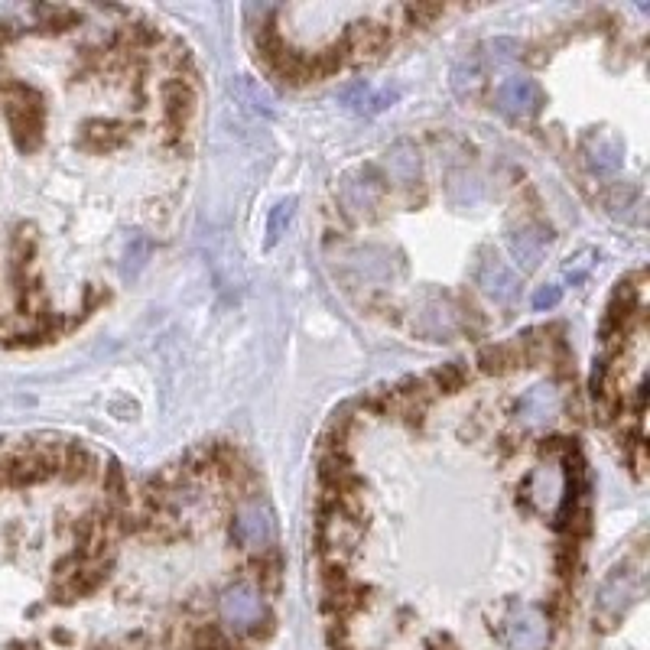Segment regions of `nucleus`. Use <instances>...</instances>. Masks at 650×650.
<instances>
[{
    "mask_svg": "<svg viewBox=\"0 0 650 650\" xmlns=\"http://www.w3.org/2000/svg\"><path fill=\"white\" fill-rule=\"evenodd\" d=\"M459 332H468V316L462 306H455L449 296L426 293L413 309V335L426 342H449Z\"/></svg>",
    "mask_w": 650,
    "mask_h": 650,
    "instance_id": "1",
    "label": "nucleus"
},
{
    "mask_svg": "<svg viewBox=\"0 0 650 650\" xmlns=\"http://www.w3.org/2000/svg\"><path fill=\"white\" fill-rule=\"evenodd\" d=\"M501 637L511 650L550 647V618L537 605H511L501 621Z\"/></svg>",
    "mask_w": 650,
    "mask_h": 650,
    "instance_id": "2",
    "label": "nucleus"
},
{
    "mask_svg": "<svg viewBox=\"0 0 650 650\" xmlns=\"http://www.w3.org/2000/svg\"><path fill=\"white\" fill-rule=\"evenodd\" d=\"M218 615L234 631H254L264 621V598L251 582H234L218 595Z\"/></svg>",
    "mask_w": 650,
    "mask_h": 650,
    "instance_id": "3",
    "label": "nucleus"
},
{
    "mask_svg": "<svg viewBox=\"0 0 650 650\" xmlns=\"http://www.w3.org/2000/svg\"><path fill=\"white\" fill-rule=\"evenodd\" d=\"M231 540L247 550H267L273 543V514L264 498H247L234 511Z\"/></svg>",
    "mask_w": 650,
    "mask_h": 650,
    "instance_id": "4",
    "label": "nucleus"
},
{
    "mask_svg": "<svg viewBox=\"0 0 650 650\" xmlns=\"http://www.w3.org/2000/svg\"><path fill=\"white\" fill-rule=\"evenodd\" d=\"M641 579H644L641 566L637 569L621 566V569L611 572V576L602 582V589H598V602H595V611L602 615V621L611 624V621L621 618V611L631 602V595L641 592Z\"/></svg>",
    "mask_w": 650,
    "mask_h": 650,
    "instance_id": "5",
    "label": "nucleus"
},
{
    "mask_svg": "<svg viewBox=\"0 0 650 650\" xmlns=\"http://www.w3.org/2000/svg\"><path fill=\"white\" fill-rule=\"evenodd\" d=\"M494 101H498V111L514 117V121H524L543 104V91L540 85L527 75H507L504 82L494 91Z\"/></svg>",
    "mask_w": 650,
    "mask_h": 650,
    "instance_id": "6",
    "label": "nucleus"
},
{
    "mask_svg": "<svg viewBox=\"0 0 650 650\" xmlns=\"http://www.w3.org/2000/svg\"><path fill=\"white\" fill-rule=\"evenodd\" d=\"M384 195V182L377 179V173L371 166H364L361 173H351L342 179V189H338V205H342L345 215H364L381 202Z\"/></svg>",
    "mask_w": 650,
    "mask_h": 650,
    "instance_id": "7",
    "label": "nucleus"
},
{
    "mask_svg": "<svg viewBox=\"0 0 650 650\" xmlns=\"http://www.w3.org/2000/svg\"><path fill=\"white\" fill-rule=\"evenodd\" d=\"M475 283L494 299V303H511V299L517 296V290H520L517 273L507 267L504 260L494 257V254H485V257L478 260V267H475Z\"/></svg>",
    "mask_w": 650,
    "mask_h": 650,
    "instance_id": "8",
    "label": "nucleus"
},
{
    "mask_svg": "<svg viewBox=\"0 0 650 650\" xmlns=\"http://www.w3.org/2000/svg\"><path fill=\"white\" fill-rule=\"evenodd\" d=\"M559 410V390L553 384H537V387H530L524 390V394L517 397L514 403V413H517V420L524 423V426H540L546 420H553Z\"/></svg>",
    "mask_w": 650,
    "mask_h": 650,
    "instance_id": "9",
    "label": "nucleus"
},
{
    "mask_svg": "<svg viewBox=\"0 0 650 650\" xmlns=\"http://www.w3.org/2000/svg\"><path fill=\"white\" fill-rule=\"evenodd\" d=\"M348 267L351 273H355V280L358 283H390V277H394V267H390V257L381 251V247H374V244H364V247H355L348 257Z\"/></svg>",
    "mask_w": 650,
    "mask_h": 650,
    "instance_id": "10",
    "label": "nucleus"
},
{
    "mask_svg": "<svg viewBox=\"0 0 650 650\" xmlns=\"http://www.w3.org/2000/svg\"><path fill=\"white\" fill-rule=\"evenodd\" d=\"M585 163L595 176H611L618 173L624 163V143L611 134H592L585 140Z\"/></svg>",
    "mask_w": 650,
    "mask_h": 650,
    "instance_id": "11",
    "label": "nucleus"
},
{
    "mask_svg": "<svg viewBox=\"0 0 650 650\" xmlns=\"http://www.w3.org/2000/svg\"><path fill=\"white\" fill-rule=\"evenodd\" d=\"M384 173L397 186H413L420 179V150L410 140H397L394 147L384 153Z\"/></svg>",
    "mask_w": 650,
    "mask_h": 650,
    "instance_id": "12",
    "label": "nucleus"
},
{
    "mask_svg": "<svg viewBox=\"0 0 650 650\" xmlns=\"http://www.w3.org/2000/svg\"><path fill=\"white\" fill-rule=\"evenodd\" d=\"M546 234L543 228L537 225H524V228H514L511 231V238H507V247H511V254L514 260L524 270H537L540 267V260H543V251H546Z\"/></svg>",
    "mask_w": 650,
    "mask_h": 650,
    "instance_id": "13",
    "label": "nucleus"
},
{
    "mask_svg": "<svg viewBox=\"0 0 650 650\" xmlns=\"http://www.w3.org/2000/svg\"><path fill=\"white\" fill-rule=\"evenodd\" d=\"M442 186H446V199L452 205H459V208H472V205H478L481 199H485V182H481L475 173H468L465 166L452 169Z\"/></svg>",
    "mask_w": 650,
    "mask_h": 650,
    "instance_id": "14",
    "label": "nucleus"
},
{
    "mask_svg": "<svg viewBox=\"0 0 650 650\" xmlns=\"http://www.w3.org/2000/svg\"><path fill=\"white\" fill-rule=\"evenodd\" d=\"M481 75H485V69H481V62L472 56V59H465L462 65H455V72H452V88L459 91L462 98L468 95H475V88L481 85Z\"/></svg>",
    "mask_w": 650,
    "mask_h": 650,
    "instance_id": "15",
    "label": "nucleus"
},
{
    "mask_svg": "<svg viewBox=\"0 0 650 650\" xmlns=\"http://www.w3.org/2000/svg\"><path fill=\"white\" fill-rule=\"evenodd\" d=\"M485 49H488V52L475 56V59L481 62V69H501V65L514 62L517 52H520V46L514 43V39H494V43H488Z\"/></svg>",
    "mask_w": 650,
    "mask_h": 650,
    "instance_id": "16",
    "label": "nucleus"
},
{
    "mask_svg": "<svg viewBox=\"0 0 650 650\" xmlns=\"http://www.w3.org/2000/svg\"><path fill=\"white\" fill-rule=\"evenodd\" d=\"M147 257H150V241L147 238H134L127 244V254H124V273L134 277V273L147 264Z\"/></svg>",
    "mask_w": 650,
    "mask_h": 650,
    "instance_id": "17",
    "label": "nucleus"
},
{
    "mask_svg": "<svg viewBox=\"0 0 650 650\" xmlns=\"http://www.w3.org/2000/svg\"><path fill=\"white\" fill-rule=\"evenodd\" d=\"M290 215H293V205H290V202L273 208V215H270V225H267V244H277V241H280L283 228L290 225Z\"/></svg>",
    "mask_w": 650,
    "mask_h": 650,
    "instance_id": "18",
    "label": "nucleus"
},
{
    "mask_svg": "<svg viewBox=\"0 0 650 650\" xmlns=\"http://www.w3.org/2000/svg\"><path fill=\"white\" fill-rule=\"evenodd\" d=\"M592 264H595V251H582V254H576V257H572V264H566V280L582 283V280H585V273L592 270Z\"/></svg>",
    "mask_w": 650,
    "mask_h": 650,
    "instance_id": "19",
    "label": "nucleus"
},
{
    "mask_svg": "<svg viewBox=\"0 0 650 650\" xmlns=\"http://www.w3.org/2000/svg\"><path fill=\"white\" fill-rule=\"evenodd\" d=\"M559 299H563V290L559 286H540L537 293H533V309H553Z\"/></svg>",
    "mask_w": 650,
    "mask_h": 650,
    "instance_id": "20",
    "label": "nucleus"
}]
</instances>
